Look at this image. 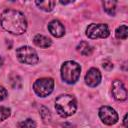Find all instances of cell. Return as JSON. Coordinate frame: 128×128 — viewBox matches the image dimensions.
I'll return each mask as SVG.
<instances>
[{
  "label": "cell",
  "mask_w": 128,
  "mask_h": 128,
  "mask_svg": "<svg viewBox=\"0 0 128 128\" xmlns=\"http://www.w3.org/2000/svg\"><path fill=\"white\" fill-rule=\"evenodd\" d=\"M0 23L6 31L16 35L23 34L27 29V21L24 14L13 9H7L2 12Z\"/></svg>",
  "instance_id": "1"
},
{
  "label": "cell",
  "mask_w": 128,
  "mask_h": 128,
  "mask_svg": "<svg viewBox=\"0 0 128 128\" xmlns=\"http://www.w3.org/2000/svg\"><path fill=\"white\" fill-rule=\"evenodd\" d=\"M77 108L76 100L72 95L63 94L56 98L55 109L61 117H68L75 113Z\"/></svg>",
  "instance_id": "2"
},
{
  "label": "cell",
  "mask_w": 128,
  "mask_h": 128,
  "mask_svg": "<svg viewBox=\"0 0 128 128\" xmlns=\"http://www.w3.org/2000/svg\"><path fill=\"white\" fill-rule=\"evenodd\" d=\"M81 67L75 61H66L61 66V77L66 83H75L79 79Z\"/></svg>",
  "instance_id": "3"
},
{
  "label": "cell",
  "mask_w": 128,
  "mask_h": 128,
  "mask_svg": "<svg viewBox=\"0 0 128 128\" xmlns=\"http://www.w3.org/2000/svg\"><path fill=\"white\" fill-rule=\"evenodd\" d=\"M16 55H17V58L19 59V61L22 63H25V64L33 65V64H36L39 60L36 51L30 46L19 47L16 50Z\"/></svg>",
  "instance_id": "4"
},
{
  "label": "cell",
  "mask_w": 128,
  "mask_h": 128,
  "mask_svg": "<svg viewBox=\"0 0 128 128\" xmlns=\"http://www.w3.org/2000/svg\"><path fill=\"white\" fill-rule=\"evenodd\" d=\"M54 81L52 78H41L34 82L33 89L35 93L40 97H46L53 91Z\"/></svg>",
  "instance_id": "5"
},
{
  "label": "cell",
  "mask_w": 128,
  "mask_h": 128,
  "mask_svg": "<svg viewBox=\"0 0 128 128\" xmlns=\"http://www.w3.org/2000/svg\"><path fill=\"white\" fill-rule=\"evenodd\" d=\"M86 35L90 39L106 38L109 36V28L106 24H90L86 29Z\"/></svg>",
  "instance_id": "6"
},
{
  "label": "cell",
  "mask_w": 128,
  "mask_h": 128,
  "mask_svg": "<svg viewBox=\"0 0 128 128\" xmlns=\"http://www.w3.org/2000/svg\"><path fill=\"white\" fill-rule=\"evenodd\" d=\"M99 117L102 122L107 125H113L118 121V115L116 111L109 106H102L99 109Z\"/></svg>",
  "instance_id": "7"
},
{
  "label": "cell",
  "mask_w": 128,
  "mask_h": 128,
  "mask_svg": "<svg viewBox=\"0 0 128 128\" xmlns=\"http://www.w3.org/2000/svg\"><path fill=\"white\" fill-rule=\"evenodd\" d=\"M112 94H113L114 98L119 100V101L126 100V98H127V91H126V88H125L124 84L122 83V81L115 80L112 83Z\"/></svg>",
  "instance_id": "8"
},
{
  "label": "cell",
  "mask_w": 128,
  "mask_h": 128,
  "mask_svg": "<svg viewBox=\"0 0 128 128\" xmlns=\"http://www.w3.org/2000/svg\"><path fill=\"white\" fill-rule=\"evenodd\" d=\"M101 81V73L96 68H91L85 75V82L90 87H96Z\"/></svg>",
  "instance_id": "9"
},
{
  "label": "cell",
  "mask_w": 128,
  "mask_h": 128,
  "mask_svg": "<svg viewBox=\"0 0 128 128\" xmlns=\"http://www.w3.org/2000/svg\"><path fill=\"white\" fill-rule=\"evenodd\" d=\"M48 30L54 37H62L65 33L63 24L58 20H53L48 24Z\"/></svg>",
  "instance_id": "10"
},
{
  "label": "cell",
  "mask_w": 128,
  "mask_h": 128,
  "mask_svg": "<svg viewBox=\"0 0 128 128\" xmlns=\"http://www.w3.org/2000/svg\"><path fill=\"white\" fill-rule=\"evenodd\" d=\"M33 41H34L35 45H37L39 47H42V48H47V47L51 46V44H52V42H51V40L49 38H47V37H45L43 35H40V34L36 35L34 37Z\"/></svg>",
  "instance_id": "11"
},
{
  "label": "cell",
  "mask_w": 128,
  "mask_h": 128,
  "mask_svg": "<svg viewBox=\"0 0 128 128\" xmlns=\"http://www.w3.org/2000/svg\"><path fill=\"white\" fill-rule=\"evenodd\" d=\"M77 50L78 52H80V54H82L83 56H89L92 51H93V48L90 46V44L86 41H81L78 46H77Z\"/></svg>",
  "instance_id": "12"
},
{
  "label": "cell",
  "mask_w": 128,
  "mask_h": 128,
  "mask_svg": "<svg viewBox=\"0 0 128 128\" xmlns=\"http://www.w3.org/2000/svg\"><path fill=\"white\" fill-rule=\"evenodd\" d=\"M35 3L40 9H42L46 12L51 11L55 5V1H36Z\"/></svg>",
  "instance_id": "13"
},
{
  "label": "cell",
  "mask_w": 128,
  "mask_h": 128,
  "mask_svg": "<svg viewBox=\"0 0 128 128\" xmlns=\"http://www.w3.org/2000/svg\"><path fill=\"white\" fill-rule=\"evenodd\" d=\"M103 6H104V10L109 15L115 14V10H116V2L115 1H104Z\"/></svg>",
  "instance_id": "14"
},
{
  "label": "cell",
  "mask_w": 128,
  "mask_h": 128,
  "mask_svg": "<svg viewBox=\"0 0 128 128\" xmlns=\"http://www.w3.org/2000/svg\"><path fill=\"white\" fill-rule=\"evenodd\" d=\"M115 35L118 39H126L128 36V29L126 25H121L120 27H118L116 29Z\"/></svg>",
  "instance_id": "15"
},
{
  "label": "cell",
  "mask_w": 128,
  "mask_h": 128,
  "mask_svg": "<svg viewBox=\"0 0 128 128\" xmlns=\"http://www.w3.org/2000/svg\"><path fill=\"white\" fill-rule=\"evenodd\" d=\"M20 128H36V123L32 119H26L18 124Z\"/></svg>",
  "instance_id": "16"
},
{
  "label": "cell",
  "mask_w": 128,
  "mask_h": 128,
  "mask_svg": "<svg viewBox=\"0 0 128 128\" xmlns=\"http://www.w3.org/2000/svg\"><path fill=\"white\" fill-rule=\"evenodd\" d=\"M9 78H10V83H11V85H12L14 88L21 86V79H20V77H19L18 75H16V74H11Z\"/></svg>",
  "instance_id": "17"
},
{
  "label": "cell",
  "mask_w": 128,
  "mask_h": 128,
  "mask_svg": "<svg viewBox=\"0 0 128 128\" xmlns=\"http://www.w3.org/2000/svg\"><path fill=\"white\" fill-rule=\"evenodd\" d=\"M40 115H41V118L43 119L44 122H49L51 116H50L49 110H48L46 107H44V106L41 107V109H40Z\"/></svg>",
  "instance_id": "18"
},
{
  "label": "cell",
  "mask_w": 128,
  "mask_h": 128,
  "mask_svg": "<svg viewBox=\"0 0 128 128\" xmlns=\"http://www.w3.org/2000/svg\"><path fill=\"white\" fill-rule=\"evenodd\" d=\"M10 116V109L8 107L0 106V121L7 119Z\"/></svg>",
  "instance_id": "19"
},
{
  "label": "cell",
  "mask_w": 128,
  "mask_h": 128,
  "mask_svg": "<svg viewBox=\"0 0 128 128\" xmlns=\"http://www.w3.org/2000/svg\"><path fill=\"white\" fill-rule=\"evenodd\" d=\"M7 97V90L0 85V101L4 100Z\"/></svg>",
  "instance_id": "20"
},
{
  "label": "cell",
  "mask_w": 128,
  "mask_h": 128,
  "mask_svg": "<svg viewBox=\"0 0 128 128\" xmlns=\"http://www.w3.org/2000/svg\"><path fill=\"white\" fill-rule=\"evenodd\" d=\"M103 68L106 69V70H111L113 68V64L109 61V60H105L103 62Z\"/></svg>",
  "instance_id": "21"
},
{
  "label": "cell",
  "mask_w": 128,
  "mask_h": 128,
  "mask_svg": "<svg viewBox=\"0 0 128 128\" xmlns=\"http://www.w3.org/2000/svg\"><path fill=\"white\" fill-rule=\"evenodd\" d=\"M123 122H124V126L127 127V126H128V125H127V114H125L124 119H123Z\"/></svg>",
  "instance_id": "22"
},
{
  "label": "cell",
  "mask_w": 128,
  "mask_h": 128,
  "mask_svg": "<svg viewBox=\"0 0 128 128\" xmlns=\"http://www.w3.org/2000/svg\"><path fill=\"white\" fill-rule=\"evenodd\" d=\"M2 63H3V59H2L1 57H0V66L2 65Z\"/></svg>",
  "instance_id": "23"
}]
</instances>
